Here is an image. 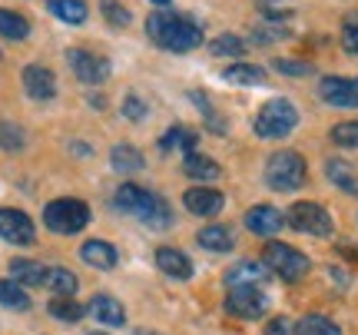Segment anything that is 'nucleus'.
Instances as JSON below:
<instances>
[{"mask_svg": "<svg viewBox=\"0 0 358 335\" xmlns=\"http://www.w3.org/2000/svg\"><path fill=\"white\" fill-rule=\"evenodd\" d=\"M90 335H106V332H90Z\"/></svg>", "mask_w": 358, "mask_h": 335, "instance_id": "nucleus-46", "label": "nucleus"}, {"mask_svg": "<svg viewBox=\"0 0 358 335\" xmlns=\"http://www.w3.org/2000/svg\"><path fill=\"white\" fill-rule=\"evenodd\" d=\"M226 312L232 319H243V322H256L268 312V296L256 285H239V289H229L226 296Z\"/></svg>", "mask_w": 358, "mask_h": 335, "instance_id": "nucleus-9", "label": "nucleus"}, {"mask_svg": "<svg viewBox=\"0 0 358 335\" xmlns=\"http://www.w3.org/2000/svg\"><path fill=\"white\" fill-rule=\"evenodd\" d=\"M209 53H213V57H243L245 43H243V37H236V34H219L216 40H209Z\"/></svg>", "mask_w": 358, "mask_h": 335, "instance_id": "nucleus-33", "label": "nucleus"}, {"mask_svg": "<svg viewBox=\"0 0 358 335\" xmlns=\"http://www.w3.org/2000/svg\"><path fill=\"white\" fill-rule=\"evenodd\" d=\"M268 266L266 262H252V259H245V262H236L229 272H226V285L229 289H239V285H256V289H266L268 283Z\"/></svg>", "mask_w": 358, "mask_h": 335, "instance_id": "nucleus-14", "label": "nucleus"}, {"mask_svg": "<svg viewBox=\"0 0 358 335\" xmlns=\"http://www.w3.org/2000/svg\"><path fill=\"white\" fill-rule=\"evenodd\" d=\"M319 97L335 110H358V77H322Z\"/></svg>", "mask_w": 358, "mask_h": 335, "instance_id": "nucleus-10", "label": "nucleus"}, {"mask_svg": "<svg viewBox=\"0 0 358 335\" xmlns=\"http://www.w3.org/2000/svg\"><path fill=\"white\" fill-rule=\"evenodd\" d=\"M266 335H306V332H302V325L295 322V319H289V315H275V319H268Z\"/></svg>", "mask_w": 358, "mask_h": 335, "instance_id": "nucleus-39", "label": "nucleus"}, {"mask_svg": "<svg viewBox=\"0 0 358 335\" xmlns=\"http://www.w3.org/2000/svg\"><path fill=\"white\" fill-rule=\"evenodd\" d=\"M146 113H150V110H146V100H143L140 93H127V97H123V116H127V120H136V123H140V120H146Z\"/></svg>", "mask_w": 358, "mask_h": 335, "instance_id": "nucleus-40", "label": "nucleus"}, {"mask_svg": "<svg viewBox=\"0 0 358 335\" xmlns=\"http://www.w3.org/2000/svg\"><path fill=\"white\" fill-rule=\"evenodd\" d=\"M43 3H47V10H50L57 20H64V24H70V27L87 24V17H90L87 0H43Z\"/></svg>", "mask_w": 358, "mask_h": 335, "instance_id": "nucleus-20", "label": "nucleus"}, {"mask_svg": "<svg viewBox=\"0 0 358 335\" xmlns=\"http://www.w3.org/2000/svg\"><path fill=\"white\" fill-rule=\"evenodd\" d=\"M100 10H103V17H106V24L116 27V30L129 27V20H133V13H129L120 0H100Z\"/></svg>", "mask_w": 358, "mask_h": 335, "instance_id": "nucleus-35", "label": "nucleus"}, {"mask_svg": "<svg viewBox=\"0 0 358 335\" xmlns=\"http://www.w3.org/2000/svg\"><path fill=\"white\" fill-rule=\"evenodd\" d=\"M342 47H345V53L358 57V10L348 13L345 24H342Z\"/></svg>", "mask_w": 358, "mask_h": 335, "instance_id": "nucleus-38", "label": "nucleus"}, {"mask_svg": "<svg viewBox=\"0 0 358 335\" xmlns=\"http://www.w3.org/2000/svg\"><path fill=\"white\" fill-rule=\"evenodd\" d=\"M299 325H302V332L306 335H342V329H338L329 315H319V312H312V315H306V319H299Z\"/></svg>", "mask_w": 358, "mask_h": 335, "instance_id": "nucleus-34", "label": "nucleus"}, {"mask_svg": "<svg viewBox=\"0 0 358 335\" xmlns=\"http://www.w3.org/2000/svg\"><path fill=\"white\" fill-rule=\"evenodd\" d=\"M182 206H186V213L199 216V220H213V216L222 213L226 196L219 193V190H213V186H192V190L182 193Z\"/></svg>", "mask_w": 358, "mask_h": 335, "instance_id": "nucleus-12", "label": "nucleus"}, {"mask_svg": "<svg viewBox=\"0 0 358 335\" xmlns=\"http://www.w3.org/2000/svg\"><path fill=\"white\" fill-rule=\"evenodd\" d=\"M43 285L50 289V292H57V296H64V299H73L77 296V276L70 269H64V266H53V269H47V279H43Z\"/></svg>", "mask_w": 358, "mask_h": 335, "instance_id": "nucleus-26", "label": "nucleus"}, {"mask_svg": "<svg viewBox=\"0 0 358 335\" xmlns=\"http://www.w3.org/2000/svg\"><path fill=\"white\" fill-rule=\"evenodd\" d=\"M87 312H90V319H96L100 325H110V329H116V325L127 322V309H123V302L113 299V296H106V292H100V296L90 299Z\"/></svg>", "mask_w": 358, "mask_h": 335, "instance_id": "nucleus-16", "label": "nucleus"}, {"mask_svg": "<svg viewBox=\"0 0 358 335\" xmlns=\"http://www.w3.org/2000/svg\"><path fill=\"white\" fill-rule=\"evenodd\" d=\"M66 64L73 70V77L80 83H87V87H100L113 73V66H110L106 57H100V53H93V50H83V47H70L66 50Z\"/></svg>", "mask_w": 358, "mask_h": 335, "instance_id": "nucleus-8", "label": "nucleus"}, {"mask_svg": "<svg viewBox=\"0 0 358 335\" xmlns=\"http://www.w3.org/2000/svg\"><path fill=\"white\" fill-rule=\"evenodd\" d=\"M0 239L10 245H34V239H37L34 220L27 216L24 209L3 206L0 209Z\"/></svg>", "mask_w": 358, "mask_h": 335, "instance_id": "nucleus-11", "label": "nucleus"}, {"mask_svg": "<svg viewBox=\"0 0 358 335\" xmlns=\"http://www.w3.org/2000/svg\"><path fill=\"white\" fill-rule=\"evenodd\" d=\"M70 153H77V156H90V146H87V143H70Z\"/></svg>", "mask_w": 358, "mask_h": 335, "instance_id": "nucleus-43", "label": "nucleus"}, {"mask_svg": "<svg viewBox=\"0 0 358 335\" xmlns=\"http://www.w3.org/2000/svg\"><path fill=\"white\" fill-rule=\"evenodd\" d=\"M0 306H7V309H13V312H27L30 309V296L24 292L20 283L0 279Z\"/></svg>", "mask_w": 358, "mask_h": 335, "instance_id": "nucleus-30", "label": "nucleus"}, {"mask_svg": "<svg viewBox=\"0 0 358 335\" xmlns=\"http://www.w3.org/2000/svg\"><path fill=\"white\" fill-rule=\"evenodd\" d=\"M285 226V216H282V209L275 206H266V203H259L245 213V229L256 232V236H275V232Z\"/></svg>", "mask_w": 358, "mask_h": 335, "instance_id": "nucleus-15", "label": "nucleus"}, {"mask_svg": "<svg viewBox=\"0 0 358 335\" xmlns=\"http://www.w3.org/2000/svg\"><path fill=\"white\" fill-rule=\"evenodd\" d=\"M262 262L268 266L272 276H279L282 283H299V279H306L312 272V262H308L306 252H299V249L285 243H268L262 249Z\"/></svg>", "mask_w": 358, "mask_h": 335, "instance_id": "nucleus-5", "label": "nucleus"}, {"mask_svg": "<svg viewBox=\"0 0 358 335\" xmlns=\"http://www.w3.org/2000/svg\"><path fill=\"white\" fill-rule=\"evenodd\" d=\"M325 176L342 190V193L348 196H358V173L352 169V163L348 159H338V156H332L329 163H325Z\"/></svg>", "mask_w": 358, "mask_h": 335, "instance_id": "nucleus-21", "label": "nucleus"}, {"mask_svg": "<svg viewBox=\"0 0 358 335\" xmlns=\"http://www.w3.org/2000/svg\"><path fill=\"white\" fill-rule=\"evenodd\" d=\"M156 266L166 272L169 279H179V283L192 279V259L186 256V252L173 249V245H163V249L156 252Z\"/></svg>", "mask_w": 358, "mask_h": 335, "instance_id": "nucleus-18", "label": "nucleus"}, {"mask_svg": "<svg viewBox=\"0 0 358 335\" xmlns=\"http://www.w3.org/2000/svg\"><path fill=\"white\" fill-rule=\"evenodd\" d=\"M47 312H50L57 322H80L83 319V306H77V299H64V296L50 299Z\"/></svg>", "mask_w": 358, "mask_h": 335, "instance_id": "nucleus-31", "label": "nucleus"}, {"mask_svg": "<svg viewBox=\"0 0 358 335\" xmlns=\"http://www.w3.org/2000/svg\"><path fill=\"white\" fill-rule=\"evenodd\" d=\"M90 222V206L83 199H73V196H64V199H53L43 209V226L50 232H60V236H73Z\"/></svg>", "mask_w": 358, "mask_h": 335, "instance_id": "nucleus-6", "label": "nucleus"}, {"mask_svg": "<svg viewBox=\"0 0 358 335\" xmlns=\"http://www.w3.org/2000/svg\"><path fill=\"white\" fill-rule=\"evenodd\" d=\"M20 80H24L27 97H30V100H37V104H47V100L57 97V77H53L50 66L30 64V66H24Z\"/></svg>", "mask_w": 358, "mask_h": 335, "instance_id": "nucleus-13", "label": "nucleus"}, {"mask_svg": "<svg viewBox=\"0 0 358 335\" xmlns=\"http://www.w3.org/2000/svg\"><path fill=\"white\" fill-rule=\"evenodd\" d=\"M0 37L7 40H27L30 37V20L17 10H3L0 7Z\"/></svg>", "mask_w": 358, "mask_h": 335, "instance_id": "nucleus-28", "label": "nucleus"}, {"mask_svg": "<svg viewBox=\"0 0 358 335\" xmlns=\"http://www.w3.org/2000/svg\"><path fill=\"white\" fill-rule=\"evenodd\" d=\"M113 206L120 213H129V216H140L146 226H153V229H166L169 226V206L166 199H159V196L146 193L140 186H133V183H123L120 190L113 193Z\"/></svg>", "mask_w": 358, "mask_h": 335, "instance_id": "nucleus-2", "label": "nucleus"}, {"mask_svg": "<svg viewBox=\"0 0 358 335\" xmlns=\"http://www.w3.org/2000/svg\"><path fill=\"white\" fill-rule=\"evenodd\" d=\"M259 10H262V17H268V20H289V17H292L289 7H275V3H268V0L259 3Z\"/></svg>", "mask_w": 358, "mask_h": 335, "instance_id": "nucleus-42", "label": "nucleus"}, {"mask_svg": "<svg viewBox=\"0 0 358 335\" xmlns=\"http://www.w3.org/2000/svg\"><path fill=\"white\" fill-rule=\"evenodd\" d=\"M182 169H186L189 180H203V183L219 180V173H222L216 159H209V156H203V153H186L182 156Z\"/></svg>", "mask_w": 358, "mask_h": 335, "instance_id": "nucleus-22", "label": "nucleus"}, {"mask_svg": "<svg viewBox=\"0 0 358 335\" xmlns=\"http://www.w3.org/2000/svg\"><path fill=\"white\" fill-rule=\"evenodd\" d=\"M285 222L292 226V229L306 232V236H315V239H329L335 232V222L329 216V209L319 206V203H295L289 213H285Z\"/></svg>", "mask_w": 358, "mask_h": 335, "instance_id": "nucleus-7", "label": "nucleus"}, {"mask_svg": "<svg viewBox=\"0 0 358 335\" xmlns=\"http://www.w3.org/2000/svg\"><path fill=\"white\" fill-rule=\"evenodd\" d=\"M150 3H156V7H169L173 0H150Z\"/></svg>", "mask_w": 358, "mask_h": 335, "instance_id": "nucleus-44", "label": "nucleus"}, {"mask_svg": "<svg viewBox=\"0 0 358 335\" xmlns=\"http://www.w3.org/2000/svg\"><path fill=\"white\" fill-rule=\"evenodd\" d=\"M299 127V106L285 97H272L259 106L256 120H252V129L262 140H285L292 129Z\"/></svg>", "mask_w": 358, "mask_h": 335, "instance_id": "nucleus-3", "label": "nucleus"}, {"mask_svg": "<svg viewBox=\"0 0 358 335\" xmlns=\"http://www.w3.org/2000/svg\"><path fill=\"white\" fill-rule=\"evenodd\" d=\"M272 66L279 73H285V77H312L315 73V64H308V60H285V57H279Z\"/></svg>", "mask_w": 358, "mask_h": 335, "instance_id": "nucleus-37", "label": "nucleus"}, {"mask_svg": "<svg viewBox=\"0 0 358 335\" xmlns=\"http://www.w3.org/2000/svg\"><path fill=\"white\" fill-rule=\"evenodd\" d=\"M285 37H289V30H285V27H275V24L256 27V34H252L256 43H275V40H285Z\"/></svg>", "mask_w": 358, "mask_h": 335, "instance_id": "nucleus-41", "label": "nucleus"}, {"mask_svg": "<svg viewBox=\"0 0 358 335\" xmlns=\"http://www.w3.org/2000/svg\"><path fill=\"white\" fill-rule=\"evenodd\" d=\"M10 279L13 283H20L24 289L27 285H43L47 269H43L40 262H34V259H13L10 262Z\"/></svg>", "mask_w": 358, "mask_h": 335, "instance_id": "nucleus-27", "label": "nucleus"}, {"mask_svg": "<svg viewBox=\"0 0 358 335\" xmlns=\"http://www.w3.org/2000/svg\"><path fill=\"white\" fill-rule=\"evenodd\" d=\"M80 259H83L87 266H93V269H103V272L116 269V262H120L116 249L106 243V239H87V243L80 245Z\"/></svg>", "mask_w": 358, "mask_h": 335, "instance_id": "nucleus-17", "label": "nucleus"}, {"mask_svg": "<svg viewBox=\"0 0 358 335\" xmlns=\"http://www.w3.org/2000/svg\"><path fill=\"white\" fill-rule=\"evenodd\" d=\"M332 143L335 146H342V150H358V120L335 123L332 127Z\"/></svg>", "mask_w": 358, "mask_h": 335, "instance_id": "nucleus-36", "label": "nucleus"}, {"mask_svg": "<svg viewBox=\"0 0 358 335\" xmlns=\"http://www.w3.org/2000/svg\"><path fill=\"white\" fill-rule=\"evenodd\" d=\"M110 163H113L116 173H140L143 166H146V159H143V153L136 150V146H129V143H116L113 153H110Z\"/></svg>", "mask_w": 358, "mask_h": 335, "instance_id": "nucleus-24", "label": "nucleus"}, {"mask_svg": "<svg viewBox=\"0 0 358 335\" xmlns=\"http://www.w3.org/2000/svg\"><path fill=\"white\" fill-rule=\"evenodd\" d=\"M196 143H199V133L189 127H169L166 133H163V140H159V150L163 153H173V150H179V153H196Z\"/></svg>", "mask_w": 358, "mask_h": 335, "instance_id": "nucleus-19", "label": "nucleus"}, {"mask_svg": "<svg viewBox=\"0 0 358 335\" xmlns=\"http://www.w3.org/2000/svg\"><path fill=\"white\" fill-rule=\"evenodd\" d=\"M189 100H192L196 106H199V113H203L206 127L213 129V133H219V136H226V116H219V113H216L213 100H209V97H206L203 90H192V93H189Z\"/></svg>", "mask_w": 358, "mask_h": 335, "instance_id": "nucleus-29", "label": "nucleus"}, {"mask_svg": "<svg viewBox=\"0 0 358 335\" xmlns=\"http://www.w3.org/2000/svg\"><path fill=\"white\" fill-rule=\"evenodd\" d=\"M308 166L306 156L295 153V150H279V153L268 156L266 163V186L275 190V193H295L306 186Z\"/></svg>", "mask_w": 358, "mask_h": 335, "instance_id": "nucleus-4", "label": "nucleus"}, {"mask_svg": "<svg viewBox=\"0 0 358 335\" xmlns=\"http://www.w3.org/2000/svg\"><path fill=\"white\" fill-rule=\"evenodd\" d=\"M133 335H159V332H150V329H136Z\"/></svg>", "mask_w": 358, "mask_h": 335, "instance_id": "nucleus-45", "label": "nucleus"}, {"mask_svg": "<svg viewBox=\"0 0 358 335\" xmlns=\"http://www.w3.org/2000/svg\"><path fill=\"white\" fill-rule=\"evenodd\" d=\"M196 239L209 252H232V245H236V236H232L229 226H206V229H199Z\"/></svg>", "mask_w": 358, "mask_h": 335, "instance_id": "nucleus-25", "label": "nucleus"}, {"mask_svg": "<svg viewBox=\"0 0 358 335\" xmlns=\"http://www.w3.org/2000/svg\"><path fill=\"white\" fill-rule=\"evenodd\" d=\"M146 34L159 50L169 53H189L196 47H203V27L196 24L192 17H182V13H150L146 20Z\"/></svg>", "mask_w": 358, "mask_h": 335, "instance_id": "nucleus-1", "label": "nucleus"}, {"mask_svg": "<svg viewBox=\"0 0 358 335\" xmlns=\"http://www.w3.org/2000/svg\"><path fill=\"white\" fill-rule=\"evenodd\" d=\"M222 80L236 83V87H262L266 83V70L256 64H232L222 70Z\"/></svg>", "mask_w": 358, "mask_h": 335, "instance_id": "nucleus-23", "label": "nucleus"}, {"mask_svg": "<svg viewBox=\"0 0 358 335\" xmlns=\"http://www.w3.org/2000/svg\"><path fill=\"white\" fill-rule=\"evenodd\" d=\"M24 146H27L24 127H17V123H10V120H0V150L17 153V150H24Z\"/></svg>", "mask_w": 358, "mask_h": 335, "instance_id": "nucleus-32", "label": "nucleus"}]
</instances>
